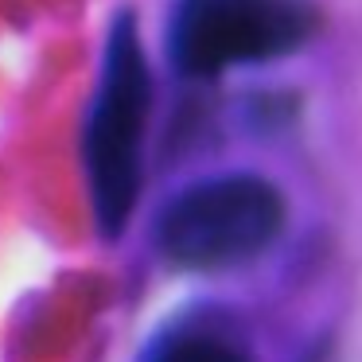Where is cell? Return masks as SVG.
Listing matches in <instances>:
<instances>
[{"mask_svg":"<svg viewBox=\"0 0 362 362\" xmlns=\"http://www.w3.org/2000/svg\"><path fill=\"white\" fill-rule=\"evenodd\" d=\"M152 110V74L141 47V32L129 12H121L105 40V63L94 105L86 121V180L90 203L102 234L117 238L141 195L144 129Z\"/></svg>","mask_w":362,"mask_h":362,"instance_id":"6da1fadb","label":"cell"},{"mask_svg":"<svg viewBox=\"0 0 362 362\" xmlns=\"http://www.w3.org/2000/svg\"><path fill=\"white\" fill-rule=\"evenodd\" d=\"M284 199L261 175H218L180 191L156 222V245L172 265L214 273L253 261L276 242Z\"/></svg>","mask_w":362,"mask_h":362,"instance_id":"7a4b0ae2","label":"cell"},{"mask_svg":"<svg viewBox=\"0 0 362 362\" xmlns=\"http://www.w3.org/2000/svg\"><path fill=\"white\" fill-rule=\"evenodd\" d=\"M320 28L308 0H180L168 51L187 78H218L234 66L300 51Z\"/></svg>","mask_w":362,"mask_h":362,"instance_id":"3957f363","label":"cell"},{"mask_svg":"<svg viewBox=\"0 0 362 362\" xmlns=\"http://www.w3.org/2000/svg\"><path fill=\"white\" fill-rule=\"evenodd\" d=\"M152 362H250L242 346L230 339L214 335V331H180V335L164 339L152 354Z\"/></svg>","mask_w":362,"mask_h":362,"instance_id":"277c9868","label":"cell"}]
</instances>
